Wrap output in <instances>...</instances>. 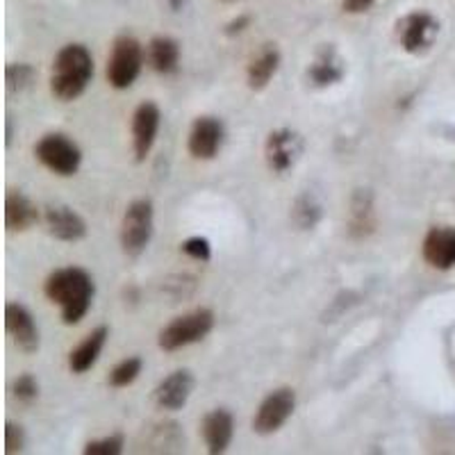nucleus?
Instances as JSON below:
<instances>
[{
    "label": "nucleus",
    "mask_w": 455,
    "mask_h": 455,
    "mask_svg": "<svg viewBox=\"0 0 455 455\" xmlns=\"http://www.w3.org/2000/svg\"><path fill=\"white\" fill-rule=\"evenodd\" d=\"M141 67H144V48L132 35H121L114 39L112 52L108 57V76L109 87L114 89H130L140 78Z\"/></svg>",
    "instance_id": "nucleus-5"
},
{
    "label": "nucleus",
    "mask_w": 455,
    "mask_h": 455,
    "mask_svg": "<svg viewBox=\"0 0 455 455\" xmlns=\"http://www.w3.org/2000/svg\"><path fill=\"white\" fill-rule=\"evenodd\" d=\"M5 144L10 146L12 144V116H7V130H5Z\"/></svg>",
    "instance_id": "nucleus-33"
},
{
    "label": "nucleus",
    "mask_w": 455,
    "mask_h": 455,
    "mask_svg": "<svg viewBox=\"0 0 455 455\" xmlns=\"http://www.w3.org/2000/svg\"><path fill=\"white\" fill-rule=\"evenodd\" d=\"M5 328L7 335L12 337L14 347L26 355H35L39 351L42 337H39V326H36L35 316L21 303L10 300L5 306Z\"/></svg>",
    "instance_id": "nucleus-10"
},
{
    "label": "nucleus",
    "mask_w": 455,
    "mask_h": 455,
    "mask_svg": "<svg viewBox=\"0 0 455 455\" xmlns=\"http://www.w3.org/2000/svg\"><path fill=\"white\" fill-rule=\"evenodd\" d=\"M296 410V392L291 387H278L264 396L253 417V430L258 435H274L291 419Z\"/></svg>",
    "instance_id": "nucleus-8"
},
{
    "label": "nucleus",
    "mask_w": 455,
    "mask_h": 455,
    "mask_svg": "<svg viewBox=\"0 0 455 455\" xmlns=\"http://www.w3.org/2000/svg\"><path fill=\"white\" fill-rule=\"evenodd\" d=\"M223 3H235V0H223Z\"/></svg>",
    "instance_id": "nucleus-34"
},
{
    "label": "nucleus",
    "mask_w": 455,
    "mask_h": 455,
    "mask_svg": "<svg viewBox=\"0 0 455 455\" xmlns=\"http://www.w3.org/2000/svg\"><path fill=\"white\" fill-rule=\"evenodd\" d=\"M166 3H169V7L173 12H180L187 7V0H166Z\"/></svg>",
    "instance_id": "nucleus-32"
},
{
    "label": "nucleus",
    "mask_w": 455,
    "mask_h": 455,
    "mask_svg": "<svg viewBox=\"0 0 455 455\" xmlns=\"http://www.w3.org/2000/svg\"><path fill=\"white\" fill-rule=\"evenodd\" d=\"M214 328V312L207 307H198V310L187 312V315L176 316L169 321L160 331L157 337V347L166 353L180 351L185 347H192L196 341L205 339Z\"/></svg>",
    "instance_id": "nucleus-3"
},
{
    "label": "nucleus",
    "mask_w": 455,
    "mask_h": 455,
    "mask_svg": "<svg viewBox=\"0 0 455 455\" xmlns=\"http://www.w3.org/2000/svg\"><path fill=\"white\" fill-rule=\"evenodd\" d=\"M194 387H196L194 373L187 371V369H178V371L166 376L156 387V403L160 405L162 410L178 412V410H182L187 405Z\"/></svg>",
    "instance_id": "nucleus-14"
},
{
    "label": "nucleus",
    "mask_w": 455,
    "mask_h": 455,
    "mask_svg": "<svg viewBox=\"0 0 455 455\" xmlns=\"http://www.w3.org/2000/svg\"><path fill=\"white\" fill-rule=\"evenodd\" d=\"M23 449H26V430H23V426L7 421L5 424V453L7 455L23 453Z\"/></svg>",
    "instance_id": "nucleus-29"
},
{
    "label": "nucleus",
    "mask_w": 455,
    "mask_h": 455,
    "mask_svg": "<svg viewBox=\"0 0 455 455\" xmlns=\"http://www.w3.org/2000/svg\"><path fill=\"white\" fill-rule=\"evenodd\" d=\"M156 230V210L148 198H137L125 207L121 221V249L128 258H140L148 249Z\"/></svg>",
    "instance_id": "nucleus-4"
},
{
    "label": "nucleus",
    "mask_w": 455,
    "mask_h": 455,
    "mask_svg": "<svg viewBox=\"0 0 455 455\" xmlns=\"http://www.w3.org/2000/svg\"><path fill=\"white\" fill-rule=\"evenodd\" d=\"M141 369H144L141 357H125V360H121V363L112 369V373H109V385H112L114 389L128 387V385H132L137 378H140Z\"/></svg>",
    "instance_id": "nucleus-24"
},
{
    "label": "nucleus",
    "mask_w": 455,
    "mask_h": 455,
    "mask_svg": "<svg viewBox=\"0 0 455 455\" xmlns=\"http://www.w3.org/2000/svg\"><path fill=\"white\" fill-rule=\"evenodd\" d=\"M48 300L62 310V319L67 326H76L92 310L96 284L89 271L83 267H62L55 269L44 284Z\"/></svg>",
    "instance_id": "nucleus-1"
},
{
    "label": "nucleus",
    "mask_w": 455,
    "mask_h": 455,
    "mask_svg": "<svg viewBox=\"0 0 455 455\" xmlns=\"http://www.w3.org/2000/svg\"><path fill=\"white\" fill-rule=\"evenodd\" d=\"M39 223V210L35 203L21 192L10 189L5 194V228L10 233H26Z\"/></svg>",
    "instance_id": "nucleus-20"
},
{
    "label": "nucleus",
    "mask_w": 455,
    "mask_h": 455,
    "mask_svg": "<svg viewBox=\"0 0 455 455\" xmlns=\"http://www.w3.org/2000/svg\"><path fill=\"white\" fill-rule=\"evenodd\" d=\"M347 76V64L339 57V52L335 51V46H321L316 52L315 62L307 67V80H310L312 87L326 89L332 84L341 83Z\"/></svg>",
    "instance_id": "nucleus-17"
},
{
    "label": "nucleus",
    "mask_w": 455,
    "mask_h": 455,
    "mask_svg": "<svg viewBox=\"0 0 455 455\" xmlns=\"http://www.w3.org/2000/svg\"><path fill=\"white\" fill-rule=\"evenodd\" d=\"M93 78V57L84 44H67L52 60L51 93L62 103L78 100Z\"/></svg>",
    "instance_id": "nucleus-2"
},
{
    "label": "nucleus",
    "mask_w": 455,
    "mask_h": 455,
    "mask_svg": "<svg viewBox=\"0 0 455 455\" xmlns=\"http://www.w3.org/2000/svg\"><path fill=\"white\" fill-rule=\"evenodd\" d=\"M162 112L153 100H144L132 114V150H135V160L146 162L150 150L157 141L160 132Z\"/></svg>",
    "instance_id": "nucleus-11"
},
{
    "label": "nucleus",
    "mask_w": 455,
    "mask_h": 455,
    "mask_svg": "<svg viewBox=\"0 0 455 455\" xmlns=\"http://www.w3.org/2000/svg\"><path fill=\"white\" fill-rule=\"evenodd\" d=\"M421 255L426 264L437 271H449L455 267V228L435 226L426 233L421 243Z\"/></svg>",
    "instance_id": "nucleus-13"
},
{
    "label": "nucleus",
    "mask_w": 455,
    "mask_h": 455,
    "mask_svg": "<svg viewBox=\"0 0 455 455\" xmlns=\"http://www.w3.org/2000/svg\"><path fill=\"white\" fill-rule=\"evenodd\" d=\"M249 26H251V16L249 14H239L237 19H233V21L223 28V32H226L228 36H235V35H242V32L246 30Z\"/></svg>",
    "instance_id": "nucleus-30"
},
{
    "label": "nucleus",
    "mask_w": 455,
    "mask_h": 455,
    "mask_svg": "<svg viewBox=\"0 0 455 455\" xmlns=\"http://www.w3.org/2000/svg\"><path fill=\"white\" fill-rule=\"evenodd\" d=\"M36 78V71L32 64L26 62H16V64H7L5 68V80H7V89L14 93H21L26 89L32 87Z\"/></svg>",
    "instance_id": "nucleus-25"
},
{
    "label": "nucleus",
    "mask_w": 455,
    "mask_h": 455,
    "mask_svg": "<svg viewBox=\"0 0 455 455\" xmlns=\"http://www.w3.org/2000/svg\"><path fill=\"white\" fill-rule=\"evenodd\" d=\"M146 60L160 76H173L180 68V44L173 36H153L146 48Z\"/></svg>",
    "instance_id": "nucleus-21"
},
{
    "label": "nucleus",
    "mask_w": 455,
    "mask_h": 455,
    "mask_svg": "<svg viewBox=\"0 0 455 455\" xmlns=\"http://www.w3.org/2000/svg\"><path fill=\"white\" fill-rule=\"evenodd\" d=\"M280 62H283V57H280L278 48L274 44H267L246 68V84H249L251 92H262V89L269 87V83L278 73Z\"/></svg>",
    "instance_id": "nucleus-22"
},
{
    "label": "nucleus",
    "mask_w": 455,
    "mask_h": 455,
    "mask_svg": "<svg viewBox=\"0 0 455 455\" xmlns=\"http://www.w3.org/2000/svg\"><path fill=\"white\" fill-rule=\"evenodd\" d=\"M124 435L114 433L103 437V440H93L84 444V455H119L124 451Z\"/></svg>",
    "instance_id": "nucleus-26"
},
{
    "label": "nucleus",
    "mask_w": 455,
    "mask_h": 455,
    "mask_svg": "<svg viewBox=\"0 0 455 455\" xmlns=\"http://www.w3.org/2000/svg\"><path fill=\"white\" fill-rule=\"evenodd\" d=\"M180 251L187 258L198 259V262H210L212 259V243L205 237H189L180 243Z\"/></svg>",
    "instance_id": "nucleus-28"
},
{
    "label": "nucleus",
    "mask_w": 455,
    "mask_h": 455,
    "mask_svg": "<svg viewBox=\"0 0 455 455\" xmlns=\"http://www.w3.org/2000/svg\"><path fill=\"white\" fill-rule=\"evenodd\" d=\"M321 203L316 201L315 194L310 192H303L296 196V201L291 203V221H294L296 228L300 230H312L316 223L321 221Z\"/></svg>",
    "instance_id": "nucleus-23"
},
{
    "label": "nucleus",
    "mask_w": 455,
    "mask_h": 455,
    "mask_svg": "<svg viewBox=\"0 0 455 455\" xmlns=\"http://www.w3.org/2000/svg\"><path fill=\"white\" fill-rule=\"evenodd\" d=\"M223 140H226V128H223L221 119L205 114V116L194 119L187 148H189V156L196 160H214L221 150Z\"/></svg>",
    "instance_id": "nucleus-9"
},
{
    "label": "nucleus",
    "mask_w": 455,
    "mask_h": 455,
    "mask_svg": "<svg viewBox=\"0 0 455 455\" xmlns=\"http://www.w3.org/2000/svg\"><path fill=\"white\" fill-rule=\"evenodd\" d=\"M300 150H303V140L296 135L294 130L280 128L269 132L267 137V144H264V157H267V164L275 173H284L294 166V162L299 160Z\"/></svg>",
    "instance_id": "nucleus-12"
},
{
    "label": "nucleus",
    "mask_w": 455,
    "mask_h": 455,
    "mask_svg": "<svg viewBox=\"0 0 455 455\" xmlns=\"http://www.w3.org/2000/svg\"><path fill=\"white\" fill-rule=\"evenodd\" d=\"M378 226L376 205H373V194L369 189H355L351 198V210H348V235L353 239H367L373 235Z\"/></svg>",
    "instance_id": "nucleus-18"
},
{
    "label": "nucleus",
    "mask_w": 455,
    "mask_h": 455,
    "mask_svg": "<svg viewBox=\"0 0 455 455\" xmlns=\"http://www.w3.org/2000/svg\"><path fill=\"white\" fill-rule=\"evenodd\" d=\"M12 392H14V396L19 398L21 403L30 405L39 398V383H36V378L32 376V373H21V376L14 380V385H12Z\"/></svg>",
    "instance_id": "nucleus-27"
},
{
    "label": "nucleus",
    "mask_w": 455,
    "mask_h": 455,
    "mask_svg": "<svg viewBox=\"0 0 455 455\" xmlns=\"http://www.w3.org/2000/svg\"><path fill=\"white\" fill-rule=\"evenodd\" d=\"M48 233L60 242H80L87 237V221L68 205H48L46 212Z\"/></svg>",
    "instance_id": "nucleus-15"
},
{
    "label": "nucleus",
    "mask_w": 455,
    "mask_h": 455,
    "mask_svg": "<svg viewBox=\"0 0 455 455\" xmlns=\"http://www.w3.org/2000/svg\"><path fill=\"white\" fill-rule=\"evenodd\" d=\"M108 337H109L108 326L93 328V331L80 341L78 347L68 353V369H71V373L83 376V373H87L93 364L99 363L100 353H103L105 344H108Z\"/></svg>",
    "instance_id": "nucleus-19"
},
{
    "label": "nucleus",
    "mask_w": 455,
    "mask_h": 455,
    "mask_svg": "<svg viewBox=\"0 0 455 455\" xmlns=\"http://www.w3.org/2000/svg\"><path fill=\"white\" fill-rule=\"evenodd\" d=\"M373 3H376V0H341V7H344V12H348V14H363V12H367Z\"/></svg>",
    "instance_id": "nucleus-31"
},
{
    "label": "nucleus",
    "mask_w": 455,
    "mask_h": 455,
    "mask_svg": "<svg viewBox=\"0 0 455 455\" xmlns=\"http://www.w3.org/2000/svg\"><path fill=\"white\" fill-rule=\"evenodd\" d=\"M35 157L55 176H76L83 164V150L71 137L62 132H48L35 144Z\"/></svg>",
    "instance_id": "nucleus-6"
},
{
    "label": "nucleus",
    "mask_w": 455,
    "mask_h": 455,
    "mask_svg": "<svg viewBox=\"0 0 455 455\" xmlns=\"http://www.w3.org/2000/svg\"><path fill=\"white\" fill-rule=\"evenodd\" d=\"M203 442H205L207 451L212 455L226 453L230 442L235 437V419L228 410L217 408L212 412H207L201 421Z\"/></svg>",
    "instance_id": "nucleus-16"
},
{
    "label": "nucleus",
    "mask_w": 455,
    "mask_h": 455,
    "mask_svg": "<svg viewBox=\"0 0 455 455\" xmlns=\"http://www.w3.org/2000/svg\"><path fill=\"white\" fill-rule=\"evenodd\" d=\"M398 46L410 55H424L433 48L435 39L440 35V21L430 12H410L394 23Z\"/></svg>",
    "instance_id": "nucleus-7"
}]
</instances>
